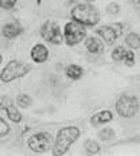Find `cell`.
I'll return each mask as SVG.
<instances>
[{
    "label": "cell",
    "mask_w": 140,
    "mask_h": 156,
    "mask_svg": "<svg viewBox=\"0 0 140 156\" xmlns=\"http://www.w3.org/2000/svg\"><path fill=\"white\" fill-rule=\"evenodd\" d=\"M18 0H0V7L4 9H12Z\"/></svg>",
    "instance_id": "22"
},
{
    "label": "cell",
    "mask_w": 140,
    "mask_h": 156,
    "mask_svg": "<svg viewBox=\"0 0 140 156\" xmlns=\"http://www.w3.org/2000/svg\"><path fill=\"white\" fill-rule=\"evenodd\" d=\"M129 3L136 8V11H138L140 15V0H129Z\"/></svg>",
    "instance_id": "25"
},
{
    "label": "cell",
    "mask_w": 140,
    "mask_h": 156,
    "mask_svg": "<svg viewBox=\"0 0 140 156\" xmlns=\"http://www.w3.org/2000/svg\"><path fill=\"white\" fill-rule=\"evenodd\" d=\"M12 104V100L7 96H0V110H5L8 105Z\"/></svg>",
    "instance_id": "23"
},
{
    "label": "cell",
    "mask_w": 140,
    "mask_h": 156,
    "mask_svg": "<svg viewBox=\"0 0 140 156\" xmlns=\"http://www.w3.org/2000/svg\"><path fill=\"white\" fill-rule=\"evenodd\" d=\"M84 148H85L86 154H90V155L100 154V151H101V145L94 140H86L85 144H84Z\"/></svg>",
    "instance_id": "16"
},
{
    "label": "cell",
    "mask_w": 140,
    "mask_h": 156,
    "mask_svg": "<svg viewBox=\"0 0 140 156\" xmlns=\"http://www.w3.org/2000/svg\"><path fill=\"white\" fill-rule=\"evenodd\" d=\"M63 38L66 41L67 46H76V44H78L86 38L85 26L74 20L66 23L63 28Z\"/></svg>",
    "instance_id": "6"
},
{
    "label": "cell",
    "mask_w": 140,
    "mask_h": 156,
    "mask_svg": "<svg viewBox=\"0 0 140 156\" xmlns=\"http://www.w3.org/2000/svg\"><path fill=\"white\" fill-rule=\"evenodd\" d=\"M123 32V24L120 23H116V24H112V26H101L96 30V34L99 37H101L104 41H106L108 43H113L117 38L121 35Z\"/></svg>",
    "instance_id": "8"
},
{
    "label": "cell",
    "mask_w": 140,
    "mask_h": 156,
    "mask_svg": "<svg viewBox=\"0 0 140 156\" xmlns=\"http://www.w3.org/2000/svg\"><path fill=\"white\" fill-rule=\"evenodd\" d=\"M81 135L78 126H63L57 133V137L54 140L53 154L55 156H62L67 154L70 147L74 144Z\"/></svg>",
    "instance_id": "1"
},
{
    "label": "cell",
    "mask_w": 140,
    "mask_h": 156,
    "mask_svg": "<svg viewBox=\"0 0 140 156\" xmlns=\"http://www.w3.org/2000/svg\"><path fill=\"white\" fill-rule=\"evenodd\" d=\"M2 62H3V57H2V54H0V65H2Z\"/></svg>",
    "instance_id": "26"
},
{
    "label": "cell",
    "mask_w": 140,
    "mask_h": 156,
    "mask_svg": "<svg viewBox=\"0 0 140 156\" xmlns=\"http://www.w3.org/2000/svg\"><path fill=\"white\" fill-rule=\"evenodd\" d=\"M65 74H66V77L70 78V80L77 81V80H80V78L82 77L84 69L81 66H78V65L71 63V65H67L66 66V69H65Z\"/></svg>",
    "instance_id": "13"
},
{
    "label": "cell",
    "mask_w": 140,
    "mask_h": 156,
    "mask_svg": "<svg viewBox=\"0 0 140 156\" xmlns=\"http://www.w3.org/2000/svg\"><path fill=\"white\" fill-rule=\"evenodd\" d=\"M41 37L48 43L53 44H59L62 42V32H61V27L58 23L54 20H47L42 24L41 27Z\"/></svg>",
    "instance_id": "7"
},
{
    "label": "cell",
    "mask_w": 140,
    "mask_h": 156,
    "mask_svg": "<svg viewBox=\"0 0 140 156\" xmlns=\"http://www.w3.org/2000/svg\"><path fill=\"white\" fill-rule=\"evenodd\" d=\"M28 148L35 154H45V152L53 149L54 137L48 132H39L32 135L27 141Z\"/></svg>",
    "instance_id": "4"
},
{
    "label": "cell",
    "mask_w": 140,
    "mask_h": 156,
    "mask_svg": "<svg viewBox=\"0 0 140 156\" xmlns=\"http://www.w3.org/2000/svg\"><path fill=\"white\" fill-rule=\"evenodd\" d=\"M123 62H124L127 66H133V65H135V54H133V51L127 50V54H125L124 59H123Z\"/></svg>",
    "instance_id": "20"
},
{
    "label": "cell",
    "mask_w": 140,
    "mask_h": 156,
    "mask_svg": "<svg viewBox=\"0 0 140 156\" xmlns=\"http://www.w3.org/2000/svg\"><path fill=\"white\" fill-rule=\"evenodd\" d=\"M85 47L92 54H101L104 51V43L96 37H89L85 41Z\"/></svg>",
    "instance_id": "11"
},
{
    "label": "cell",
    "mask_w": 140,
    "mask_h": 156,
    "mask_svg": "<svg viewBox=\"0 0 140 156\" xmlns=\"http://www.w3.org/2000/svg\"><path fill=\"white\" fill-rule=\"evenodd\" d=\"M99 137L101 139V140H104V141L112 140V139L115 137V131H113L112 128H109V126H106V128H104L102 131L99 132Z\"/></svg>",
    "instance_id": "19"
},
{
    "label": "cell",
    "mask_w": 140,
    "mask_h": 156,
    "mask_svg": "<svg viewBox=\"0 0 140 156\" xmlns=\"http://www.w3.org/2000/svg\"><path fill=\"white\" fill-rule=\"evenodd\" d=\"M125 43H127V46L131 47L132 50H138V48H140V35L136 34V32L128 34L125 38Z\"/></svg>",
    "instance_id": "15"
},
{
    "label": "cell",
    "mask_w": 140,
    "mask_h": 156,
    "mask_svg": "<svg viewBox=\"0 0 140 156\" xmlns=\"http://www.w3.org/2000/svg\"><path fill=\"white\" fill-rule=\"evenodd\" d=\"M31 70V66L20 61H9V62L4 66V69L0 73V81L4 83H9L12 81L18 80V78L24 77L26 74H28V71Z\"/></svg>",
    "instance_id": "3"
},
{
    "label": "cell",
    "mask_w": 140,
    "mask_h": 156,
    "mask_svg": "<svg viewBox=\"0 0 140 156\" xmlns=\"http://www.w3.org/2000/svg\"><path fill=\"white\" fill-rule=\"evenodd\" d=\"M5 113H7L8 119L11 120L12 122H15V124L22 121V113L19 112V109L16 108L14 104H11V105H8L7 108H5Z\"/></svg>",
    "instance_id": "14"
},
{
    "label": "cell",
    "mask_w": 140,
    "mask_h": 156,
    "mask_svg": "<svg viewBox=\"0 0 140 156\" xmlns=\"http://www.w3.org/2000/svg\"><path fill=\"white\" fill-rule=\"evenodd\" d=\"M113 115L110 110H101V112L96 113L90 117V124L97 126V125H101V124H106V122L112 121Z\"/></svg>",
    "instance_id": "12"
},
{
    "label": "cell",
    "mask_w": 140,
    "mask_h": 156,
    "mask_svg": "<svg viewBox=\"0 0 140 156\" xmlns=\"http://www.w3.org/2000/svg\"><path fill=\"white\" fill-rule=\"evenodd\" d=\"M125 54H127V48L124 46H117L112 51V59L116 61V62H123Z\"/></svg>",
    "instance_id": "17"
},
{
    "label": "cell",
    "mask_w": 140,
    "mask_h": 156,
    "mask_svg": "<svg viewBox=\"0 0 140 156\" xmlns=\"http://www.w3.org/2000/svg\"><path fill=\"white\" fill-rule=\"evenodd\" d=\"M2 32L7 39H14L23 32V27H22V24L19 23V22L12 20V22H8V23H5L3 26Z\"/></svg>",
    "instance_id": "9"
},
{
    "label": "cell",
    "mask_w": 140,
    "mask_h": 156,
    "mask_svg": "<svg viewBox=\"0 0 140 156\" xmlns=\"http://www.w3.org/2000/svg\"><path fill=\"white\" fill-rule=\"evenodd\" d=\"M31 59L37 63H45L48 59V50L45 44L37 43L34 47L31 48Z\"/></svg>",
    "instance_id": "10"
},
{
    "label": "cell",
    "mask_w": 140,
    "mask_h": 156,
    "mask_svg": "<svg viewBox=\"0 0 140 156\" xmlns=\"http://www.w3.org/2000/svg\"><path fill=\"white\" fill-rule=\"evenodd\" d=\"M106 12L110 15H117L120 12V5L117 3H110L108 7H106Z\"/></svg>",
    "instance_id": "24"
},
{
    "label": "cell",
    "mask_w": 140,
    "mask_h": 156,
    "mask_svg": "<svg viewBox=\"0 0 140 156\" xmlns=\"http://www.w3.org/2000/svg\"><path fill=\"white\" fill-rule=\"evenodd\" d=\"M16 104H18V106H20V108H28V106H31L32 100L28 94H19V96L16 97Z\"/></svg>",
    "instance_id": "18"
},
{
    "label": "cell",
    "mask_w": 140,
    "mask_h": 156,
    "mask_svg": "<svg viewBox=\"0 0 140 156\" xmlns=\"http://www.w3.org/2000/svg\"><path fill=\"white\" fill-rule=\"evenodd\" d=\"M9 133V125L0 117V137H4Z\"/></svg>",
    "instance_id": "21"
},
{
    "label": "cell",
    "mask_w": 140,
    "mask_h": 156,
    "mask_svg": "<svg viewBox=\"0 0 140 156\" xmlns=\"http://www.w3.org/2000/svg\"><path fill=\"white\" fill-rule=\"evenodd\" d=\"M70 16L74 22H78L82 26H96L100 20V14L96 7H93L89 3H81L77 4L76 7L71 9Z\"/></svg>",
    "instance_id": "2"
},
{
    "label": "cell",
    "mask_w": 140,
    "mask_h": 156,
    "mask_svg": "<svg viewBox=\"0 0 140 156\" xmlns=\"http://www.w3.org/2000/svg\"><path fill=\"white\" fill-rule=\"evenodd\" d=\"M139 110V100L131 94H123L116 101V112L124 119H131Z\"/></svg>",
    "instance_id": "5"
}]
</instances>
